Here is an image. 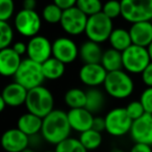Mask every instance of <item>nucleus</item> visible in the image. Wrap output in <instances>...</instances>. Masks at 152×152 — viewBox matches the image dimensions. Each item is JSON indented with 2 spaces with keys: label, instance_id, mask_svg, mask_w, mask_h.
Segmentation results:
<instances>
[{
  "label": "nucleus",
  "instance_id": "a878e982",
  "mask_svg": "<svg viewBox=\"0 0 152 152\" xmlns=\"http://www.w3.org/2000/svg\"><path fill=\"white\" fill-rule=\"evenodd\" d=\"M64 101L72 108H83L86 105V91L79 88H72L65 93Z\"/></svg>",
  "mask_w": 152,
  "mask_h": 152
},
{
  "label": "nucleus",
  "instance_id": "6ab92c4d",
  "mask_svg": "<svg viewBox=\"0 0 152 152\" xmlns=\"http://www.w3.org/2000/svg\"><path fill=\"white\" fill-rule=\"evenodd\" d=\"M27 90L20 86L17 83H11L3 88L1 92V96L4 99V102L7 106L18 107L25 104L27 97Z\"/></svg>",
  "mask_w": 152,
  "mask_h": 152
},
{
  "label": "nucleus",
  "instance_id": "2eb2a0df",
  "mask_svg": "<svg viewBox=\"0 0 152 152\" xmlns=\"http://www.w3.org/2000/svg\"><path fill=\"white\" fill-rule=\"evenodd\" d=\"M129 134L134 143L145 144L152 147V115L145 114L133 121Z\"/></svg>",
  "mask_w": 152,
  "mask_h": 152
},
{
  "label": "nucleus",
  "instance_id": "a211bd4d",
  "mask_svg": "<svg viewBox=\"0 0 152 152\" xmlns=\"http://www.w3.org/2000/svg\"><path fill=\"white\" fill-rule=\"evenodd\" d=\"M132 45L147 48L152 42V24L150 21L131 24L128 29Z\"/></svg>",
  "mask_w": 152,
  "mask_h": 152
},
{
  "label": "nucleus",
  "instance_id": "c03bdc74",
  "mask_svg": "<svg viewBox=\"0 0 152 152\" xmlns=\"http://www.w3.org/2000/svg\"><path fill=\"white\" fill-rule=\"evenodd\" d=\"M110 152H125V151L123 149H121V148L116 147V148H113V149L110 150Z\"/></svg>",
  "mask_w": 152,
  "mask_h": 152
},
{
  "label": "nucleus",
  "instance_id": "7c9ffc66",
  "mask_svg": "<svg viewBox=\"0 0 152 152\" xmlns=\"http://www.w3.org/2000/svg\"><path fill=\"white\" fill-rule=\"evenodd\" d=\"M14 40V28L9 22L0 21V50L11 47Z\"/></svg>",
  "mask_w": 152,
  "mask_h": 152
},
{
  "label": "nucleus",
  "instance_id": "0eeeda50",
  "mask_svg": "<svg viewBox=\"0 0 152 152\" xmlns=\"http://www.w3.org/2000/svg\"><path fill=\"white\" fill-rule=\"evenodd\" d=\"M151 63L147 48L131 45L122 52L123 70L128 74L141 75L142 72Z\"/></svg>",
  "mask_w": 152,
  "mask_h": 152
},
{
  "label": "nucleus",
  "instance_id": "20e7f679",
  "mask_svg": "<svg viewBox=\"0 0 152 152\" xmlns=\"http://www.w3.org/2000/svg\"><path fill=\"white\" fill-rule=\"evenodd\" d=\"M14 78L15 83L25 88L27 91L42 86L43 81L45 80L41 64L36 63L29 58H24L22 61Z\"/></svg>",
  "mask_w": 152,
  "mask_h": 152
},
{
  "label": "nucleus",
  "instance_id": "79ce46f5",
  "mask_svg": "<svg viewBox=\"0 0 152 152\" xmlns=\"http://www.w3.org/2000/svg\"><path fill=\"white\" fill-rule=\"evenodd\" d=\"M5 107H7V104H5L4 99H3V97L1 96V93H0V113H2L5 110Z\"/></svg>",
  "mask_w": 152,
  "mask_h": 152
},
{
  "label": "nucleus",
  "instance_id": "4c0bfd02",
  "mask_svg": "<svg viewBox=\"0 0 152 152\" xmlns=\"http://www.w3.org/2000/svg\"><path fill=\"white\" fill-rule=\"evenodd\" d=\"M54 3L61 10V11H67L69 9H72L76 5L75 0H55Z\"/></svg>",
  "mask_w": 152,
  "mask_h": 152
},
{
  "label": "nucleus",
  "instance_id": "58836bf2",
  "mask_svg": "<svg viewBox=\"0 0 152 152\" xmlns=\"http://www.w3.org/2000/svg\"><path fill=\"white\" fill-rule=\"evenodd\" d=\"M12 48L16 51V53H18L20 56H22V55L27 52V43H24L22 41H18V42H16L13 45Z\"/></svg>",
  "mask_w": 152,
  "mask_h": 152
},
{
  "label": "nucleus",
  "instance_id": "49530a36",
  "mask_svg": "<svg viewBox=\"0 0 152 152\" xmlns=\"http://www.w3.org/2000/svg\"><path fill=\"white\" fill-rule=\"evenodd\" d=\"M44 152H55L54 150H47V151H44Z\"/></svg>",
  "mask_w": 152,
  "mask_h": 152
},
{
  "label": "nucleus",
  "instance_id": "de8ad7c7",
  "mask_svg": "<svg viewBox=\"0 0 152 152\" xmlns=\"http://www.w3.org/2000/svg\"><path fill=\"white\" fill-rule=\"evenodd\" d=\"M150 22H151V24H152V19H151V21H150Z\"/></svg>",
  "mask_w": 152,
  "mask_h": 152
},
{
  "label": "nucleus",
  "instance_id": "ea45409f",
  "mask_svg": "<svg viewBox=\"0 0 152 152\" xmlns=\"http://www.w3.org/2000/svg\"><path fill=\"white\" fill-rule=\"evenodd\" d=\"M129 152H152V147L149 145H145V144L134 143Z\"/></svg>",
  "mask_w": 152,
  "mask_h": 152
},
{
  "label": "nucleus",
  "instance_id": "e433bc0d",
  "mask_svg": "<svg viewBox=\"0 0 152 152\" xmlns=\"http://www.w3.org/2000/svg\"><path fill=\"white\" fill-rule=\"evenodd\" d=\"M92 129L98 132H102L103 130H105V120L103 117H94Z\"/></svg>",
  "mask_w": 152,
  "mask_h": 152
},
{
  "label": "nucleus",
  "instance_id": "9b49d317",
  "mask_svg": "<svg viewBox=\"0 0 152 152\" xmlns=\"http://www.w3.org/2000/svg\"><path fill=\"white\" fill-rule=\"evenodd\" d=\"M27 58L42 65L52 57V42L48 38L38 34L27 42Z\"/></svg>",
  "mask_w": 152,
  "mask_h": 152
},
{
  "label": "nucleus",
  "instance_id": "a18cd8bd",
  "mask_svg": "<svg viewBox=\"0 0 152 152\" xmlns=\"http://www.w3.org/2000/svg\"><path fill=\"white\" fill-rule=\"evenodd\" d=\"M22 152H36V151H34V150L32 149V148L28 147V148H26L25 150H23V151H22Z\"/></svg>",
  "mask_w": 152,
  "mask_h": 152
},
{
  "label": "nucleus",
  "instance_id": "f8f14e48",
  "mask_svg": "<svg viewBox=\"0 0 152 152\" xmlns=\"http://www.w3.org/2000/svg\"><path fill=\"white\" fill-rule=\"evenodd\" d=\"M79 54V47L68 37H59L52 42V57L63 64H71Z\"/></svg>",
  "mask_w": 152,
  "mask_h": 152
},
{
  "label": "nucleus",
  "instance_id": "473e14b6",
  "mask_svg": "<svg viewBox=\"0 0 152 152\" xmlns=\"http://www.w3.org/2000/svg\"><path fill=\"white\" fill-rule=\"evenodd\" d=\"M125 110H126L129 118L132 120V122L140 119L142 116H144L146 114L140 100H132V101H130L125 106Z\"/></svg>",
  "mask_w": 152,
  "mask_h": 152
},
{
  "label": "nucleus",
  "instance_id": "f257e3e1",
  "mask_svg": "<svg viewBox=\"0 0 152 152\" xmlns=\"http://www.w3.org/2000/svg\"><path fill=\"white\" fill-rule=\"evenodd\" d=\"M71 130L67 113L61 110H53L43 118L41 137L45 142L56 146L70 137Z\"/></svg>",
  "mask_w": 152,
  "mask_h": 152
},
{
  "label": "nucleus",
  "instance_id": "5701e85b",
  "mask_svg": "<svg viewBox=\"0 0 152 152\" xmlns=\"http://www.w3.org/2000/svg\"><path fill=\"white\" fill-rule=\"evenodd\" d=\"M100 64H101L102 67L106 70L107 73L119 71V70H123L122 52L115 50V49H113V48L106 49V50H104L103 53H102Z\"/></svg>",
  "mask_w": 152,
  "mask_h": 152
},
{
  "label": "nucleus",
  "instance_id": "423d86ee",
  "mask_svg": "<svg viewBox=\"0 0 152 152\" xmlns=\"http://www.w3.org/2000/svg\"><path fill=\"white\" fill-rule=\"evenodd\" d=\"M113 30H114L113 20L107 18L101 12L97 15L88 18L85 34L89 41L101 44L108 41Z\"/></svg>",
  "mask_w": 152,
  "mask_h": 152
},
{
  "label": "nucleus",
  "instance_id": "c9c22d12",
  "mask_svg": "<svg viewBox=\"0 0 152 152\" xmlns=\"http://www.w3.org/2000/svg\"><path fill=\"white\" fill-rule=\"evenodd\" d=\"M141 79L142 83L146 86V88H152V61L142 72Z\"/></svg>",
  "mask_w": 152,
  "mask_h": 152
},
{
  "label": "nucleus",
  "instance_id": "ddd939ff",
  "mask_svg": "<svg viewBox=\"0 0 152 152\" xmlns=\"http://www.w3.org/2000/svg\"><path fill=\"white\" fill-rule=\"evenodd\" d=\"M106 76L107 72L101 64H83L78 72L80 81L90 89L103 86Z\"/></svg>",
  "mask_w": 152,
  "mask_h": 152
},
{
  "label": "nucleus",
  "instance_id": "f3484780",
  "mask_svg": "<svg viewBox=\"0 0 152 152\" xmlns=\"http://www.w3.org/2000/svg\"><path fill=\"white\" fill-rule=\"evenodd\" d=\"M22 61L21 56L12 47L0 50V75L3 77L15 76Z\"/></svg>",
  "mask_w": 152,
  "mask_h": 152
},
{
  "label": "nucleus",
  "instance_id": "c756f323",
  "mask_svg": "<svg viewBox=\"0 0 152 152\" xmlns=\"http://www.w3.org/2000/svg\"><path fill=\"white\" fill-rule=\"evenodd\" d=\"M61 16H63V11L54 2L45 5L42 11V18L49 24L59 23Z\"/></svg>",
  "mask_w": 152,
  "mask_h": 152
},
{
  "label": "nucleus",
  "instance_id": "412c9836",
  "mask_svg": "<svg viewBox=\"0 0 152 152\" xmlns=\"http://www.w3.org/2000/svg\"><path fill=\"white\" fill-rule=\"evenodd\" d=\"M102 50L100 44L87 40L79 47L78 56L83 64H100L102 57Z\"/></svg>",
  "mask_w": 152,
  "mask_h": 152
},
{
  "label": "nucleus",
  "instance_id": "1a4fd4ad",
  "mask_svg": "<svg viewBox=\"0 0 152 152\" xmlns=\"http://www.w3.org/2000/svg\"><path fill=\"white\" fill-rule=\"evenodd\" d=\"M15 28L21 36L25 38H32L39 34L42 28V18L36 11L20 10L16 14Z\"/></svg>",
  "mask_w": 152,
  "mask_h": 152
},
{
  "label": "nucleus",
  "instance_id": "6e6552de",
  "mask_svg": "<svg viewBox=\"0 0 152 152\" xmlns=\"http://www.w3.org/2000/svg\"><path fill=\"white\" fill-rule=\"evenodd\" d=\"M105 131L112 137H124L130 132L132 120L128 117L125 107H114L104 117Z\"/></svg>",
  "mask_w": 152,
  "mask_h": 152
},
{
  "label": "nucleus",
  "instance_id": "cd10ccee",
  "mask_svg": "<svg viewBox=\"0 0 152 152\" xmlns=\"http://www.w3.org/2000/svg\"><path fill=\"white\" fill-rule=\"evenodd\" d=\"M55 152H88L78 139L69 137L55 146Z\"/></svg>",
  "mask_w": 152,
  "mask_h": 152
},
{
  "label": "nucleus",
  "instance_id": "b1692460",
  "mask_svg": "<svg viewBox=\"0 0 152 152\" xmlns=\"http://www.w3.org/2000/svg\"><path fill=\"white\" fill-rule=\"evenodd\" d=\"M42 71L45 79L56 80L63 77L66 72V65L54 57H50L42 64Z\"/></svg>",
  "mask_w": 152,
  "mask_h": 152
},
{
  "label": "nucleus",
  "instance_id": "2f4dec72",
  "mask_svg": "<svg viewBox=\"0 0 152 152\" xmlns=\"http://www.w3.org/2000/svg\"><path fill=\"white\" fill-rule=\"evenodd\" d=\"M102 13L110 20L117 19L121 16V2L116 1V0H112V1H107V2L103 3Z\"/></svg>",
  "mask_w": 152,
  "mask_h": 152
},
{
  "label": "nucleus",
  "instance_id": "393cba45",
  "mask_svg": "<svg viewBox=\"0 0 152 152\" xmlns=\"http://www.w3.org/2000/svg\"><path fill=\"white\" fill-rule=\"evenodd\" d=\"M105 103V97L101 90L98 88H93L86 91V105L85 108H87L90 113H98L103 108Z\"/></svg>",
  "mask_w": 152,
  "mask_h": 152
},
{
  "label": "nucleus",
  "instance_id": "dca6fc26",
  "mask_svg": "<svg viewBox=\"0 0 152 152\" xmlns=\"http://www.w3.org/2000/svg\"><path fill=\"white\" fill-rule=\"evenodd\" d=\"M67 116L72 130L81 133L92 129L94 116L87 108H72L67 113Z\"/></svg>",
  "mask_w": 152,
  "mask_h": 152
},
{
  "label": "nucleus",
  "instance_id": "39448f33",
  "mask_svg": "<svg viewBox=\"0 0 152 152\" xmlns=\"http://www.w3.org/2000/svg\"><path fill=\"white\" fill-rule=\"evenodd\" d=\"M121 17L130 24L151 21L152 0H123Z\"/></svg>",
  "mask_w": 152,
  "mask_h": 152
},
{
  "label": "nucleus",
  "instance_id": "bb28decb",
  "mask_svg": "<svg viewBox=\"0 0 152 152\" xmlns=\"http://www.w3.org/2000/svg\"><path fill=\"white\" fill-rule=\"evenodd\" d=\"M78 140L87 151H93L101 146L103 139H102L101 132H98L94 129H89V130L81 132L79 134Z\"/></svg>",
  "mask_w": 152,
  "mask_h": 152
},
{
  "label": "nucleus",
  "instance_id": "aec40b11",
  "mask_svg": "<svg viewBox=\"0 0 152 152\" xmlns=\"http://www.w3.org/2000/svg\"><path fill=\"white\" fill-rule=\"evenodd\" d=\"M42 122L43 119L27 112L25 114H22L18 118L17 128L28 137H30L40 134L41 129H42Z\"/></svg>",
  "mask_w": 152,
  "mask_h": 152
},
{
  "label": "nucleus",
  "instance_id": "f704fd0d",
  "mask_svg": "<svg viewBox=\"0 0 152 152\" xmlns=\"http://www.w3.org/2000/svg\"><path fill=\"white\" fill-rule=\"evenodd\" d=\"M139 100L146 114L152 115V88H145L142 91Z\"/></svg>",
  "mask_w": 152,
  "mask_h": 152
},
{
  "label": "nucleus",
  "instance_id": "37998d69",
  "mask_svg": "<svg viewBox=\"0 0 152 152\" xmlns=\"http://www.w3.org/2000/svg\"><path fill=\"white\" fill-rule=\"evenodd\" d=\"M147 50H148V53H149L150 59H151V61H152V42H151V44L147 47Z\"/></svg>",
  "mask_w": 152,
  "mask_h": 152
},
{
  "label": "nucleus",
  "instance_id": "72a5a7b5",
  "mask_svg": "<svg viewBox=\"0 0 152 152\" xmlns=\"http://www.w3.org/2000/svg\"><path fill=\"white\" fill-rule=\"evenodd\" d=\"M15 13V3L13 0H0V21L9 22Z\"/></svg>",
  "mask_w": 152,
  "mask_h": 152
},
{
  "label": "nucleus",
  "instance_id": "4be33fe9",
  "mask_svg": "<svg viewBox=\"0 0 152 152\" xmlns=\"http://www.w3.org/2000/svg\"><path fill=\"white\" fill-rule=\"evenodd\" d=\"M108 42H110V48L120 51V52H123L129 46L132 45L128 29H125L122 27L114 28L110 38H108Z\"/></svg>",
  "mask_w": 152,
  "mask_h": 152
},
{
  "label": "nucleus",
  "instance_id": "c85d7f7f",
  "mask_svg": "<svg viewBox=\"0 0 152 152\" xmlns=\"http://www.w3.org/2000/svg\"><path fill=\"white\" fill-rule=\"evenodd\" d=\"M76 7L88 17H92L101 13L103 4L99 0H78L76 1Z\"/></svg>",
  "mask_w": 152,
  "mask_h": 152
},
{
  "label": "nucleus",
  "instance_id": "7ed1b4c3",
  "mask_svg": "<svg viewBox=\"0 0 152 152\" xmlns=\"http://www.w3.org/2000/svg\"><path fill=\"white\" fill-rule=\"evenodd\" d=\"M25 106L28 113L43 119L55 110L54 97L50 90L44 86H40L27 92Z\"/></svg>",
  "mask_w": 152,
  "mask_h": 152
},
{
  "label": "nucleus",
  "instance_id": "4468645a",
  "mask_svg": "<svg viewBox=\"0 0 152 152\" xmlns=\"http://www.w3.org/2000/svg\"><path fill=\"white\" fill-rule=\"evenodd\" d=\"M0 145L4 152H22L29 147V137L17 127L10 128L1 134Z\"/></svg>",
  "mask_w": 152,
  "mask_h": 152
},
{
  "label": "nucleus",
  "instance_id": "a19ab883",
  "mask_svg": "<svg viewBox=\"0 0 152 152\" xmlns=\"http://www.w3.org/2000/svg\"><path fill=\"white\" fill-rule=\"evenodd\" d=\"M37 1L36 0H25L23 2V9L28 11H36Z\"/></svg>",
  "mask_w": 152,
  "mask_h": 152
},
{
  "label": "nucleus",
  "instance_id": "9d476101",
  "mask_svg": "<svg viewBox=\"0 0 152 152\" xmlns=\"http://www.w3.org/2000/svg\"><path fill=\"white\" fill-rule=\"evenodd\" d=\"M88 18L89 17L75 5L72 9L63 12L59 24L66 34L70 36H79L85 32Z\"/></svg>",
  "mask_w": 152,
  "mask_h": 152
},
{
  "label": "nucleus",
  "instance_id": "f03ea898",
  "mask_svg": "<svg viewBox=\"0 0 152 152\" xmlns=\"http://www.w3.org/2000/svg\"><path fill=\"white\" fill-rule=\"evenodd\" d=\"M103 87L107 95L115 99H127L134 91V80L124 70L107 73Z\"/></svg>",
  "mask_w": 152,
  "mask_h": 152
}]
</instances>
